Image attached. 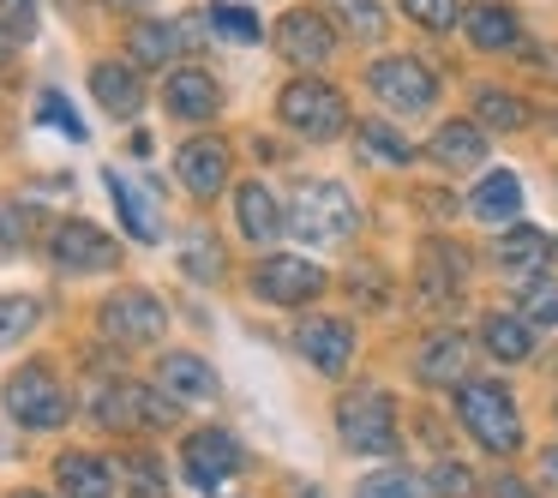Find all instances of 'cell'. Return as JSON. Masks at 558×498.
Segmentation results:
<instances>
[{
  "label": "cell",
  "mask_w": 558,
  "mask_h": 498,
  "mask_svg": "<svg viewBox=\"0 0 558 498\" xmlns=\"http://www.w3.org/2000/svg\"><path fill=\"white\" fill-rule=\"evenodd\" d=\"M457 421L474 433V445L493 450V457H510V450L522 445V414L517 402H510L505 385H493V378H462L457 385Z\"/></svg>",
  "instance_id": "1"
},
{
  "label": "cell",
  "mask_w": 558,
  "mask_h": 498,
  "mask_svg": "<svg viewBox=\"0 0 558 498\" xmlns=\"http://www.w3.org/2000/svg\"><path fill=\"white\" fill-rule=\"evenodd\" d=\"M337 433L342 445L354 450V457H390L397 450V402H390V390L378 385H354L349 397L337 402Z\"/></svg>",
  "instance_id": "2"
},
{
  "label": "cell",
  "mask_w": 558,
  "mask_h": 498,
  "mask_svg": "<svg viewBox=\"0 0 558 498\" xmlns=\"http://www.w3.org/2000/svg\"><path fill=\"white\" fill-rule=\"evenodd\" d=\"M354 222H361V205H354V193L342 181H313V186H301L294 205H289V229L301 234V241H313V246L349 241Z\"/></svg>",
  "instance_id": "3"
},
{
  "label": "cell",
  "mask_w": 558,
  "mask_h": 498,
  "mask_svg": "<svg viewBox=\"0 0 558 498\" xmlns=\"http://www.w3.org/2000/svg\"><path fill=\"white\" fill-rule=\"evenodd\" d=\"M90 414H97L109 433L169 426L174 421V397L157 390V385H138V378H97V390H90Z\"/></svg>",
  "instance_id": "4"
},
{
  "label": "cell",
  "mask_w": 558,
  "mask_h": 498,
  "mask_svg": "<svg viewBox=\"0 0 558 498\" xmlns=\"http://www.w3.org/2000/svg\"><path fill=\"white\" fill-rule=\"evenodd\" d=\"M0 402H7V414H13L19 426H31V433H54V426H66V414H73L66 385L43 361L19 366V373L7 378V390H0Z\"/></svg>",
  "instance_id": "5"
},
{
  "label": "cell",
  "mask_w": 558,
  "mask_h": 498,
  "mask_svg": "<svg viewBox=\"0 0 558 498\" xmlns=\"http://www.w3.org/2000/svg\"><path fill=\"white\" fill-rule=\"evenodd\" d=\"M277 114L282 126H294L301 138H337L342 126H349V102H342L337 85H325V78H289L277 97Z\"/></svg>",
  "instance_id": "6"
},
{
  "label": "cell",
  "mask_w": 558,
  "mask_h": 498,
  "mask_svg": "<svg viewBox=\"0 0 558 498\" xmlns=\"http://www.w3.org/2000/svg\"><path fill=\"white\" fill-rule=\"evenodd\" d=\"M97 325H102V337H109L114 349H150V342L169 330V306H162L150 289H121V294L102 301Z\"/></svg>",
  "instance_id": "7"
},
{
  "label": "cell",
  "mask_w": 558,
  "mask_h": 498,
  "mask_svg": "<svg viewBox=\"0 0 558 498\" xmlns=\"http://www.w3.org/2000/svg\"><path fill=\"white\" fill-rule=\"evenodd\" d=\"M366 90H373L385 109L397 114H426L438 102V78L426 61H414V54H390V61H373V73H366Z\"/></svg>",
  "instance_id": "8"
},
{
  "label": "cell",
  "mask_w": 558,
  "mask_h": 498,
  "mask_svg": "<svg viewBox=\"0 0 558 498\" xmlns=\"http://www.w3.org/2000/svg\"><path fill=\"white\" fill-rule=\"evenodd\" d=\"M246 450L234 433H222V426H198V433H186L181 445V474L186 486H198V493H217V486H229L234 474H241Z\"/></svg>",
  "instance_id": "9"
},
{
  "label": "cell",
  "mask_w": 558,
  "mask_h": 498,
  "mask_svg": "<svg viewBox=\"0 0 558 498\" xmlns=\"http://www.w3.org/2000/svg\"><path fill=\"white\" fill-rule=\"evenodd\" d=\"M462 282H469V265H462L457 246L426 241L421 258H414V301L426 313H450V306H462Z\"/></svg>",
  "instance_id": "10"
},
{
  "label": "cell",
  "mask_w": 558,
  "mask_h": 498,
  "mask_svg": "<svg viewBox=\"0 0 558 498\" xmlns=\"http://www.w3.org/2000/svg\"><path fill=\"white\" fill-rule=\"evenodd\" d=\"M253 294L270 306H306V301L325 294V270H318L313 258L270 253V258H258V270H253Z\"/></svg>",
  "instance_id": "11"
},
{
  "label": "cell",
  "mask_w": 558,
  "mask_h": 498,
  "mask_svg": "<svg viewBox=\"0 0 558 498\" xmlns=\"http://www.w3.org/2000/svg\"><path fill=\"white\" fill-rule=\"evenodd\" d=\"M270 37H277V54L294 66H325L330 54H337V25H330L318 7H289Z\"/></svg>",
  "instance_id": "12"
},
{
  "label": "cell",
  "mask_w": 558,
  "mask_h": 498,
  "mask_svg": "<svg viewBox=\"0 0 558 498\" xmlns=\"http://www.w3.org/2000/svg\"><path fill=\"white\" fill-rule=\"evenodd\" d=\"M49 258L61 270H73V277H90V270H114V265H121V241H109L97 222H61L54 241H49Z\"/></svg>",
  "instance_id": "13"
},
{
  "label": "cell",
  "mask_w": 558,
  "mask_h": 498,
  "mask_svg": "<svg viewBox=\"0 0 558 498\" xmlns=\"http://www.w3.org/2000/svg\"><path fill=\"white\" fill-rule=\"evenodd\" d=\"M294 349H301L325 378H342V373H349V361H354V325H349V318H325V313H318V318H306V325L294 330Z\"/></svg>",
  "instance_id": "14"
},
{
  "label": "cell",
  "mask_w": 558,
  "mask_h": 498,
  "mask_svg": "<svg viewBox=\"0 0 558 498\" xmlns=\"http://www.w3.org/2000/svg\"><path fill=\"white\" fill-rule=\"evenodd\" d=\"M174 174H181V186L186 193H198V198H217L222 193V181H229V145L222 138H186L181 150H174Z\"/></svg>",
  "instance_id": "15"
},
{
  "label": "cell",
  "mask_w": 558,
  "mask_h": 498,
  "mask_svg": "<svg viewBox=\"0 0 558 498\" xmlns=\"http://www.w3.org/2000/svg\"><path fill=\"white\" fill-rule=\"evenodd\" d=\"M162 109H169L174 121H210V114L222 109V85L205 66H181V73H169V85H162Z\"/></svg>",
  "instance_id": "16"
},
{
  "label": "cell",
  "mask_w": 558,
  "mask_h": 498,
  "mask_svg": "<svg viewBox=\"0 0 558 498\" xmlns=\"http://www.w3.org/2000/svg\"><path fill=\"white\" fill-rule=\"evenodd\" d=\"M90 97L102 102V114H114V121H138V109H145V85H138V66L126 61H102L90 66Z\"/></svg>",
  "instance_id": "17"
},
{
  "label": "cell",
  "mask_w": 558,
  "mask_h": 498,
  "mask_svg": "<svg viewBox=\"0 0 558 498\" xmlns=\"http://www.w3.org/2000/svg\"><path fill=\"white\" fill-rule=\"evenodd\" d=\"M469 361H474V342L457 337V330H438V337L414 354V373H421V385H462V378H469Z\"/></svg>",
  "instance_id": "18"
},
{
  "label": "cell",
  "mask_w": 558,
  "mask_h": 498,
  "mask_svg": "<svg viewBox=\"0 0 558 498\" xmlns=\"http://www.w3.org/2000/svg\"><path fill=\"white\" fill-rule=\"evenodd\" d=\"M54 481L66 498H114V469L90 450H61L54 457Z\"/></svg>",
  "instance_id": "19"
},
{
  "label": "cell",
  "mask_w": 558,
  "mask_h": 498,
  "mask_svg": "<svg viewBox=\"0 0 558 498\" xmlns=\"http://www.w3.org/2000/svg\"><path fill=\"white\" fill-rule=\"evenodd\" d=\"M157 385L169 390L174 402H210L217 397V373H210V361H198V354H162Z\"/></svg>",
  "instance_id": "20"
},
{
  "label": "cell",
  "mask_w": 558,
  "mask_h": 498,
  "mask_svg": "<svg viewBox=\"0 0 558 498\" xmlns=\"http://www.w3.org/2000/svg\"><path fill=\"white\" fill-rule=\"evenodd\" d=\"M486 126L481 121H445L433 133V162L438 169H481L486 162Z\"/></svg>",
  "instance_id": "21"
},
{
  "label": "cell",
  "mask_w": 558,
  "mask_h": 498,
  "mask_svg": "<svg viewBox=\"0 0 558 498\" xmlns=\"http://www.w3.org/2000/svg\"><path fill=\"white\" fill-rule=\"evenodd\" d=\"M462 31H469V42H474V49H486V54H505V49H517V42H522L517 13H510V7H498V0L469 7V13H462Z\"/></svg>",
  "instance_id": "22"
},
{
  "label": "cell",
  "mask_w": 558,
  "mask_h": 498,
  "mask_svg": "<svg viewBox=\"0 0 558 498\" xmlns=\"http://www.w3.org/2000/svg\"><path fill=\"white\" fill-rule=\"evenodd\" d=\"M234 217H241V234L258 241V246H270L282 234V205H277V193H270L265 181H246L241 193H234Z\"/></svg>",
  "instance_id": "23"
},
{
  "label": "cell",
  "mask_w": 558,
  "mask_h": 498,
  "mask_svg": "<svg viewBox=\"0 0 558 498\" xmlns=\"http://www.w3.org/2000/svg\"><path fill=\"white\" fill-rule=\"evenodd\" d=\"M481 349L493 354V361H510V366H517V361H529V354H534V325H529L522 313H517V318H510V313H486Z\"/></svg>",
  "instance_id": "24"
},
{
  "label": "cell",
  "mask_w": 558,
  "mask_h": 498,
  "mask_svg": "<svg viewBox=\"0 0 558 498\" xmlns=\"http://www.w3.org/2000/svg\"><path fill=\"white\" fill-rule=\"evenodd\" d=\"M469 210H474L481 222H510V217L522 210V181H517L510 169H493V174H486V181L469 193Z\"/></svg>",
  "instance_id": "25"
},
{
  "label": "cell",
  "mask_w": 558,
  "mask_h": 498,
  "mask_svg": "<svg viewBox=\"0 0 558 498\" xmlns=\"http://www.w3.org/2000/svg\"><path fill=\"white\" fill-rule=\"evenodd\" d=\"M126 49H133V66H169L174 54H181V25H162V19H138L133 37H126Z\"/></svg>",
  "instance_id": "26"
},
{
  "label": "cell",
  "mask_w": 558,
  "mask_h": 498,
  "mask_svg": "<svg viewBox=\"0 0 558 498\" xmlns=\"http://www.w3.org/2000/svg\"><path fill=\"white\" fill-rule=\"evenodd\" d=\"M553 258V241H546L534 222H517V229H505V241H498V265L505 270H534Z\"/></svg>",
  "instance_id": "27"
},
{
  "label": "cell",
  "mask_w": 558,
  "mask_h": 498,
  "mask_svg": "<svg viewBox=\"0 0 558 498\" xmlns=\"http://www.w3.org/2000/svg\"><path fill=\"white\" fill-rule=\"evenodd\" d=\"M354 138H361V157L385 162V169H402V162H414V145L397 133L390 121H361L354 126Z\"/></svg>",
  "instance_id": "28"
},
{
  "label": "cell",
  "mask_w": 558,
  "mask_h": 498,
  "mask_svg": "<svg viewBox=\"0 0 558 498\" xmlns=\"http://www.w3.org/2000/svg\"><path fill=\"white\" fill-rule=\"evenodd\" d=\"M474 121L493 126V133H517V126H529V102L498 90V85H486V90H474Z\"/></svg>",
  "instance_id": "29"
},
{
  "label": "cell",
  "mask_w": 558,
  "mask_h": 498,
  "mask_svg": "<svg viewBox=\"0 0 558 498\" xmlns=\"http://www.w3.org/2000/svg\"><path fill=\"white\" fill-rule=\"evenodd\" d=\"M109 181V193H114V210H121V222H126V234L133 241H157V217H150V205H145V193H138L133 181H121V174H102Z\"/></svg>",
  "instance_id": "30"
},
{
  "label": "cell",
  "mask_w": 558,
  "mask_h": 498,
  "mask_svg": "<svg viewBox=\"0 0 558 498\" xmlns=\"http://www.w3.org/2000/svg\"><path fill=\"white\" fill-rule=\"evenodd\" d=\"M121 474H126V493H133V498H169V481H162V462L150 457V450H126Z\"/></svg>",
  "instance_id": "31"
},
{
  "label": "cell",
  "mask_w": 558,
  "mask_h": 498,
  "mask_svg": "<svg viewBox=\"0 0 558 498\" xmlns=\"http://www.w3.org/2000/svg\"><path fill=\"white\" fill-rule=\"evenodd\" d=\"M517 306H522V318H529L534 330L558 325V282L553 277H529V282H522V294H517Z\"/></svg>",
  "instance_id": "32"
},
{
  "label": "cell",
  "mask_w": 558,
  "mask_h": 498,
  "mask_svg": "<svg viewBox=\"0 0 558 498\" xmlns=\"http://www.w3.org/2000/svg\"><path fill=\"white\" fill-rule=\"evenodd\" d=\"M330 7H337V19L349 25V37H361V42L385 37V7H378V0H330Z\"/></svg>",
  "instance_id": "33"
},
{
  "label": "cell",
  "mask_w": 558,
  "mask_h": 498,
  "mask_svg": "<svg viewBox=\"0 0 558 498\" xmlns=\"http://www.w3.org/2000/svg\"><path fill=\"white\" fill-rule=\"evenodd\" d=\"M37 318H43V306L31 301V294H0V342L31 337V330H37Z\"/></svg>",
  "instance_id": "34"
},
{
  "label": "cell",
  "mask_w": 558,
  "mask_h": 498,
  "mask_svg": "<svg viewBox=\"0 0 558 498\" xmlns=\"http://www.w3.org/2000/svg\"><path fill=\"white\" fill-rule=\"evenodd\" d=\"M402 13L421 31H450L462 19V0H402Z\"/></svg>",
  "instance_id": "35"
},
{
  "label": "cell",
  "mask_w": 558,
  "mask_h": 498,
  "mask_svg": "<svg viewBox=\"0 0 558 498\" xmlns=\"http://www.w3.org/2000/svg\"><path fill=\"white\" fill-rule=\"evenodd\" d=\"M354 498H421V486H414V474H402V469H378V474L361 481Z\"/></svg>",
  "instance_id": "36"
},
{
  "label": "cell",
  "mask_w": 558,
  "mask_h": 498,
  "mask_svg": "<svg viewBox=\"0 0 558 498\" xmlns=\"http://www.w3.org/2000/svg\"><path fill=\"white\" fill-rule=\"evenodd\" d=\"M181 265L193 270L198 282H210V277H222V253H217V241L210 234H193V241L181 246Z\"/></svg>",
  "instance_id": "37"
},
{
  "label": "cell",
  "mask_w": 558,
  "mask_h": 498,
  "mask_svg": "<svg viewBox=\"0 0 558 498\" xmlns=\"http://www.w3.org/2000/svg\"><path fill=\"white\" fill-rule=\"evenodd\" d=\"M210 25H217L222 37H234V42H258V37H265V31H258V19L246 13V7H222V0L210 7Z\"/></svg>",
  "instance_id": "38"
},
{
  "label": "cell",
  "mask_w": 558,
  "mask_h": 498,
  "mask_svg": "<svg viewBox=\"0 0 558 498\" xmlns=\"http://www.w3.org/2000/svg\"><path fill=\"white\" fill-rule=\"evenodd\" d=\"M433 486H438V498H474V474L462 469V462H438Z\"/></svg>",
  "instance_id": "39"
},
{
  "label": "cell",
  "mask_w": 558,
  "mask_h": 498,
  "mask_svg": "<svg viewBox=\"0 0 558 498\" xmlns=\"http://www.w3.org/2000/svg\"><path fill=\"white\" fill-rule=\"evenodd\" d=\"M43 121H49V126H61L66 138H78V145H85V121H78V114L61 102V90H43Z\"/></svg>",
  "instance_id": "40"
},
{
  "label": "cell",
  "mask_w": 558,
  "mask_h": 498,
  "mask_svg": "<svg viewBox=\"0 0 558 498\" xmlns=\"http://www.w3.org/2000/svg\"><path fill=\"white\" fill-rule=\"evenodd\" d=\"M493 498H534V493H529V481H517V474H498V481H493Z\"/></svg>",
  "instance_id": "41"
},
{
  "label": "cell",
  "mask_w": 558,
  "mask_h": 498,
  "mask_svg": "<svg viewBox=\"0 0 558 498\" xmlns=\"http://www.w3.org/2000/svg\"><path fill=\"white\" fill-rule=\"evenodd\" d=\"M541 481H553V486H558V445H546V450H541Z\"/></svg>",
  "instance_id": "42"
},
{
  "label": "cell",
  "mask_w": 558,
  "mask_h": 498,
  "mask_svg": "<svg viewBox=\"0 0 558 498\" xmlns=\"http://www.w3.org/2000/svg\"><path fill=\"white\" fill-rule=\"evenodd\" d=\"M13 42H19V37H13V31H7V25H0V66L13 61Z\"/></svg>",
  "instance_id": "43"
},
{
  "label": "cell",
  "mask_w": 558,
  "mask_h": 498,
  "mask_svg": "<svg viewBox=\"0 0 558 498\" xmlns=\"http://www.w3.org/2000/svg\"><path fill=\"white\" fill-rule=\"evenodd\" d=\"M102 7H121V13H138V7H150V0H102Z\"/></svg>",
  "instance_id": "44"
},
{
  "label": "cell",
  "mask_w": 558,
  "mask_h": 498,
  "mask_svg": "<svg viewBox=\"0 0 558 498\" xmlns=\"http://www.w3.org/2000/svg\"><path fill=\"white\" fill-rule=\"evenodd\" d=\"M13 498H43V493H13Z\"/></svg>",
  "instance_id": "45"
},
{
  "label": "cell",
  "mask_w": 558,
  "mask_h": 498,
  "mask_svg": "<svg viewBox=\"0 0 558 498\" xmlns=\"http://www.w3.org/2000/svg\"><path fill=\"white\" fill-rule=\"evenodd\" d=\"M553 258H558V241H553Z\"/></svg>",
  "instance_id": "46"
},
{
  "label": "cell",
  "mask_w": 558,
  "mask_h": 498,
  "mask_svg": "<svg viewBox=\"0 0 558 498\" xmlns=\"http://www.w3.org/2000/svg\"><path fill=\"white\" fill-rule=\"evenodd\" d=\"M306 498H313V493H306Z\"/></svg>",
  "instance_id": "47"
}]
</instances>
